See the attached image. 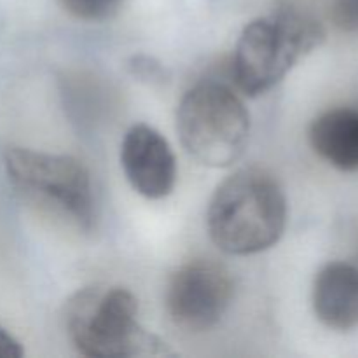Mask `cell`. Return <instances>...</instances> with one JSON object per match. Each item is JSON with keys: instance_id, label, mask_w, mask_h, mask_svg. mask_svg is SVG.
I'll return each instance as SVG.
<instances>
[{"instance_id": "7c38bea8", "label": "cell", "mask_w": 358, "mask_h": 358, "mask_svg": "<svg viewBox=\"0 0 358 358\" xmlns=\"http://www.w3.org/2000/svg\"><path fill=\"white\" fill-rule=\"evenodd\" d=\"M24 350L16 338L9 334L3 327H0V358H21Z\"/></svg>"}, {"instance_id": "ba28073f", "label": "cell", "mask_w": 358, "mask_h": 358, "mask_svg": "<svg viewBox=\"0 0 358 358\" xmlns=\"http://www.w3.org/2000/svg\"><path fill=\"white\" fill-rule=\"evenodd\" d=\"M313 310L325 327L350 332L358 327V266L329 262L313 283Z\"/></svg>"}, {"instance_id": "30bf717a", "label": "cell", "mask_w": 358, "mask_h": 358, "mask_svg": "<svg viewBox=\"0 0 358 358\" xmlns=\"http://www.w3.org/2000/svg\"><path fill=\"white\" fill-rule=\"evenodd\" d=\"M63 9L83 21H105L119 13L124 0H59Z\"/></svg>"}, {"instance_id": "5b68a950", "label": "cell", "mask_w": 358, "mask_h": 358, "mask_svg": "<svg viewBox=\"0 0 358 358\" xmlns=\"http://www.w3.org/2000/svg\"><path fill=\"white\" fill-rule=\"evenodd\" d=\"M177 131L189 156L205 166L227 168L247 149L250 114L229 86L206 80L180 100Z\"/></svg>"}, {"instance_id": "8fae6325", "label": "cell", "mask_w": 358, "mask_h": 358, "mask_svg": "<svg viewBox=\"0 0 358 358\" xmlns=\"http://www.w3.org/2000/svg\"><path fill=\"white\" fill-rule=\"evenodd\" d=\"M332 21L343 31L358 34V0H334Z\"/></svg>"}, {"instance_id": "9c48e42d", "label": "cell", "mask_w": 358, "mask_h": 358, "mask_svg": "<svg viewBox=\"0 0 358 358\" xmlns=\"http://www.w3.org/2000/svg\"><path fill=\"white\" fill-rule=\"evenodd\" d=\"M315 152L341 171H358V110L339 107L318 115L310 126Z\"/></svg>"}, {"instance_id": "277c9868", "label": "cell", "mask_w": 358, "mask_h": 358, "mask_svg": "<svg viewBox=\"0 0 358 358\" xmlns=\"http://www.w3.org/2000/svg\"><path fill=\"white\" fill-rule=\"evenodd\" d=\"M3 168L14 191L31 205L52 212L80 231L96 222L93 182L79 159L27 147H7Z\"/></svg>"}, {"instance_id": "6da1fadb", "label": "cell", "mask_w": 358, "mask_h": 358, "mask_svg": "<svg viewBox=\"0 0 358 358\" xmlns=\"http://www.w3.org/2000/svg\"><path fill=\"white\" fill-rule=\"evenodd\" d=\"M287 198L280 182L262 168H241L217 187L206 212L210 240L229 255H254L282 240Z\"/></svg>"}, {"instance_id": "8992f818", "label": "cell", "mask_w": 358, "mask_h": 358, "mask_svg": "<svg viewBox=\"0 0 358 358\" xmlns=\"http://www.w3.org/2000/svg\"><path fill=\"white\" fill-rule=\"evenodd\" d=\"M233 297L234 280L229 269L210 259H194L170 278L166 310L177 327L198 334L222 320Z\"/></svg>"}, {"instance_id": "3957f363", "label": "cell", "mask_w": 358, "mask_h": 358, "mask_svg": "<svg viewBox=\"0 0 358 358\" xmlns=\"http://www.w3.org/2000/svg\"><path fill=\"white\" fill-rule=\"evenodd\" d=\"M70 339L80 355L122 358L168 353L163 341L138 322V301L122 287H87L65 308Z\"/></svg>"}, {"instance_id": "7a4b0ae2", "label": "cell", "mask_w": 358, "mask_h": 358, "mask_svg": "<svg viewBox=\"0 0 358 358\" xmlns=\"http://www.w3.org/2000/svg\"><path fill=\"white\" fill-rule=\"evenodd\" d=\"M325 41L320 21L296 9H280L250 21L233 56V77L247 96H261Z\"/></svg>"}, {"instance_id": "52a82bcc", "label": "cell", "mask_w": 358, "mask_h": 358, "mask_svg": "<svg viewBox=\"0 0 358 358\" xmlns=\"http://www.w3.org/2000/svg\"><path fill=\"white\" fill-rule=\"evenodd\" d=\"M121 166L138 194L163 199L177 184V159L168 140L152 126L133 124L121 143Z\"/></svg>"}]
</instances>
